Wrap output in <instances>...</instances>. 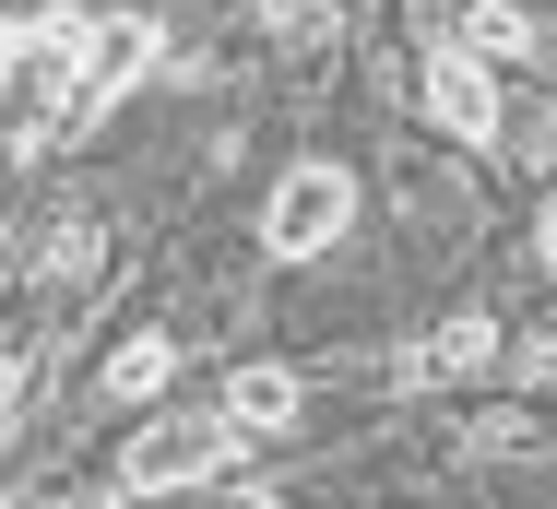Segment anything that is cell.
Masks as SVG:
<instances>
[{
	"label": "cell",
	"instance_id": "6da1fadb",
	"mask_svg": "<svg viewBox=\"0 0 557 509\" xmlns=\"http://www.w3.org/2000/svg\"><path fill=\"white\" fill-rule=\"evenodd\" d=\"M154 60H166V24H154L143 0H131V12H96V24H84V72H72V96H60V131H96L119 96H143ZM60 131H48V142H60Z\"/></svg>",
	"mask_w": 557,
	"mask_h": 509
},
{
	"label": "cell",
	"instance_id": "7a4b0ae2",
	"mask_svg": "<svg viewBox=\"0 0 557 509\" xmlns=\"http://www.w3.org/2000/svg\"><path fill=\"white\" fill-rule=\"evenodd\" d=\"M237 462H249V438L202 404V414H166V426H143V438L119 450V498H178V486H214Z\"/></svg>",
	"mask_w": 557,
	"mask_h": 509
},
{
	"label": "cell",
	"instance_id": "3957f363",
	"mask_svg": "<svg viewBox=\"0 0 557 509\" xmlns=\"http://www.w3.org/2000/svg\"><path fill=\"white\" fill-rule=\"evenodd\" d=\"M84 0H48L24 36H12V60H0V84L24 96V131H12V154H36L48 131H60V96H72V72H84Z\"/></svg>",
	"mask_w": 557,
	"mask_h": 509
},
{
	"label": "cell",
	"instance_id": "277c9868",
	"mask_svg": "<svg viewBox=\"0 0 557 509\" xmlns=\"http://www.w3.org/2000/svg\"><path fill=\"white\" fill-rule=\"evenodd\" d=\"M344 225H356V178H344V166H285V190L261 213V249H273V261H321Z\"/></svg>",
	"mask_w": 557,
	"mask_h": 509
},
{
	"label": "cell",
	"instance_id": "5b68a950",
	"mask_svg": "<svg viewBox=\"0 0 557 509\" xmlns=\"http://www.w3.org/2000/svg\"><path fill=\"white\" fill-rule=\"evenodd\" d=\"M416 107L440 119L450 142H498V119H510V96H498V72L486 60H462V48H428V72H416Z\"/></svg>",
	"mask_w": 557,
	"mask_h": 509
},
{
	"label": "cell",
	"instance_id": "8992f818",
	"mask_svg": "<svg viewBox=\"0 0 557 509\" xmlns=\"http://www.w3.org/2000/svg\"><path fill=\"white\" fill-rule=\"evenodd\" d=\"M214 414L237 426V438H273V426H297V414H309V392H297V368H237Z\"/></svg>",
	"mask_w": 557,
	"mask_h": 509
},
{
	"label": "cell",
	"instance_id": "52a82bcc",
	"mask_svg": "<svg viewBox=\"0 0 557 509\" xmlns=\"http://www.w3.org/2000/svg\"><path fill=\"white\" fill-rule=\"evenodd\" d=\"M474 368H498V320L486 308H462L428 332V356H404V380H474Z\"/></svg>",
	"mask_w": 557,
	"mask_h": 509
},
{
	"label": "cell",
	"instance_id": "ba28073f",
	"mask_svg": "<svg viewBox=\"0 0 557 509\" xmlns=\"http://www.w3.org/2000/svg\"><path fill=\"white\" fill-rule=\"evenodd\" d=\"M166 368H178V332H131V344L108 356V404H154Z\"/></svg>",
	"mask_w": 557,
	"mask_h": 509
},
{
	"label": "cell",
	"instance_id": "9c48e42d",
	"mask_svg": "<svg viewBox=\"0 0 557 509\" xmlns=\"http://www.w3.org/2000/svg\"><path fill=\"white\" fill-rule=\"evenodd\" d=\"M450 48H462V60H522V48H534V12H510V0H474Z\"/></svg>",
	"mask_w": 557,
	"mask_h": 509
},
{
	"label": "cell",
	"instance_id": "30bf717a",
	"mask_svg": "<svg viewBox=\"0 0 557 509\" xmlns=\"http://www.w3.org/2000/svg\"><path fill=\"white\" fill-rule=\"evenodd\" d=\"M24 404H36V344H0V438L24 426Z\"/></svg>",
	"mask_w": 557,
	"mask_h": 509
},
{
	"label": "cell",
	"instance_id": "8fae6325",
	"mask_svg": "<svg viewBox=\"0 0 557 509\" xmlns=\"http://www.w3.org/2000/svg\"><path fill=\"white\" fill-rule=\"evenodd\" d=\"M214 509H285V498H261V486H225V498Z\"/></svg>",
	"mask_w": 557,
	"mask_h": 509
},
{
	"label": "cell",
	"instance_id": "7c38bea8",
	"mask_svg": "<svg viewBox=\"0 0 557 509\" xmlns=\"http://www.w3.org/2000/svg\"><path fill=\"white\" fill-rule=\"evenodd\" d=\"M0 509H12V486H0Z\"/></svg>",
	"mask_w": 557,
	"mask_h": 509
}]
</instances>
